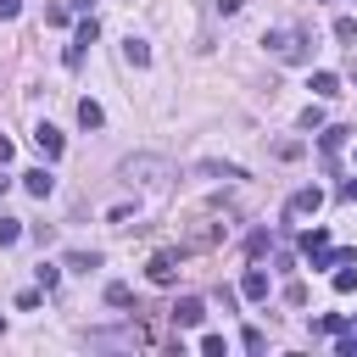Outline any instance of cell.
I'll list each match as a JSON object with an SVG mask.
<instances>
[{"label": "cell", "mask_w": 357, "mask_h": 357, "mask_svg": "<svg viewBox=\"0 0 357 357\" xmlns=\"http://www.w3.org/2000/svg\"><path fill=\"white\" fill-rule=\"evenodd\" d=\"M22 190H28V195H39V201H45V195H50V190H56V173H50V167H28V173H22Z\"/></svg>", "instance_id": "52a82bcc"}, {"label": "cell", "mask_w": 357, "mask_h": 357, "mask_svg": "<svg viewBox=\"0 0 357 357\" xmlns=\"http://www.w3.org/2000/svg\"><path fill=\"white\" fill-rule=\"evenodd\" d=\"M123 61H128V67H151V45L128 33V39H123Z\"/></svg>", "instance_id": "30bf717a"}, {"label": "cell", "mask_w": 357, "mask_h": 357, "mask_svg": "<svg viewBox=\"0 0 357 357\" xmlns=\"http://www.w3.org/2000/svg\"><path fill=\"white\" fill-rule=\"evenodd\" d=\"M346 139H351V128H324V156H335Z\"/></svg>", "instance_id": "d6986e66"}, {"label": "cell", "mask_w": 357, "mask_h": 357, "mask_svg": "<svg viewBox=\"0 0 357 357\" xmlns=\"http://www.w3.org/2000/svg\"><path fill=\"white\" fill-rule=\"evenodd\" d=\"M106 301H112V307H128V284L112 279V284H106Z\"/></svg>", "instance_id": "d4e9b609"}, {"label": "cell", "mask_w": 357, "mask_h": 357, "mask_svg": "<svg viewBox=\"0 0 357 357\" xmlns=\"http://www.w3.org/2000/svg\"><path fill=\"white\" fill-rule=\"evenodd\" d=\"M340 195H346V201H357V178H346V184H340Z\"/></svg>", "instance_id": "836d02e7"}, {"label": "cell", "mask_w": 357, "mask_h": 357, "mask_svg": "<svg viewBox=\"0 0 357 357\" xmlns=\"http://www.w3.org/2000/svg\"><path fill=\"white\" fill-rule=\"evenodd\" d=\"M22 11V0H0V17H17Z\"/></svg>", "instance_id": "d6a6232c"}, {"label": "cell", "mask_w": 357, "mask_h": 357, "mask_svg": "<svg viewBox=\"0 0 357 357\" xmlns=\"http://www.w3.org/2000/svg\"><path fill=\"white\" fill-rule=\"evenodd\" d=\"M117 178H123V184H162V178H173V167H167V156L139 151V156H123V162H117Z\"/></svg>", "instance_id": "6da1fadb"}, {"label": "cell", "mask_w": 357, "mask_h": 357, "mask_svg": "<svg viewBox=\"0 0 357 357\" xmlns=\"http://www.w3.org/2000/svg\"><path fill=\"white\" fill-rule=\"evenodd\" d=\"M318 206H324V190H318V184H307V190L290 195V218H312Z\"/></svg>", "instance_id": "8992f818"}, {"label": "cell", "mask_w": 357, "mask_h": 357, "mask_svg": "<svg viewBox=\"0 0 357 357\" xmlns=\"http://www.w3.org/2000/svg\"><path fill=\"white\" fill-rule=\"evenodd\" d=\"M73 39H78V45H95V39H100V22H95V11L78 22V33H73Z\"/></svg>", "instance_id": "ac0fdd59"}, {"label": "cell", "mask_w": 357, "mask_h": 357, "mask_svg": "<svg viewBox=\"0 0 357 357\" xmlns=\"http://www.w3.org/2000/svg\"><path fill=\"white\" fill-rule=\"evenodd\" d=\"M11 156H17V145H11V139H6V134H0V167H6V162H11Z\"/></svg>", "instance_id": "f546056e"}, {"label": "cell", "mask_w": 357, "mask_h": 357, "mask_svg": "<svg viewBox=\"0 0 357 357\" xmlns=\"http://www.w3.org/2000/svg\"><path fill=\"white\" fill-rule=\"evenodd\" d=\"M84 50H89V45H78V39H73V45L61 50V61H67V67H84Z\"/></svg>", "instance_id": "83f0119b"}, {"label": "cell", "mask_w": 357, "mask_h": 357, "mask_svg": "<svg viewBox=\"0 0 357 357\" xmlns=\"http://www.w3.org/2000/svg\"><path fill=\"white\" fill-rule=\"evenodd\" d=\"M262 45H268V50H273L279 61L301 67V61H307V45H312V39H307L301 28H268V33H262Z\"/></svg>", "instance_id": "7a4b0ae2"}, {"label": "cell", "mask_w": 357, "mask_h": 357, "mask_svg": "<svg viewBox=\"0 0 357 357\" xmlns=\"http://www.w3.org/2000/svg\"><path fill=\"white\" fill-rule=\"evenodd\" d=\"M312 245H329V229H324V223H318V229H307V234H301V251H312Z\"/></svg>", "instance_id": "603a6c76"}, {"label": "cell", "mask_w": 357, "mask_h": 357, "mask_svg": "<svg viewBox=\"0 0 357 357\" xmlns=\"http://www.w3.org/2000/svg\"><path fill=\"white\" fill-rule=\"evenodd\" d=\"M335 39L351 45V39H357V17H335Z\"/></svg>", "instance_id": "ffe728a7"}, {"label": "cell", "mask_w": 357, "mask_h": 357, "mask_svg": "<svg viewBox=\"0 0 357 357\" xmlns=\"http://www.w3.org/2000/svg\"><path fill=\"white\" fill-rule=\"evenodd\" d=\"M33 273H39V290H56V279H61V268H50V262H39Z\"/></svg>", "instance_id": "cb8c5ba5"}, {"label": "cell", "mask_w": 357, "mask_h": 357, "mask_svg": "<svg viewBox=\"0 0 357 357\" xmlns=\"http://www.w3.org/2000/svg\"><path fill=\"white\" fill-rule=\"evenodd\" d=\"M201 173L206 178H245V167H234V162H201Z\"/></svg>", "instance_id": "9a60e30c"}, {"label": "cell", "mask_w": 357, "mask_h": 357, "mask_svg": "<svg viewBox=\"0 0 357 357\" xmlns=\"http://www.w3.org/2000/svg\"><path fill=\"white\" fill-rule=\"evenodd\" d=\"M33 145L45 151V162H56V156L67 151V139H61V128H56V123H39V128H33Z\"/></svg>", "instance_id": "5b68a950"}, {"label": "cell", "mask_w": 357, "mask_h": 357, "mask_svg": "<svg viewBox=\"0 0 357 357\" xmlns=\"http://www.w3.org/2000/svg\"><path fill=\"white\" fill-rule=\"evenodd\" d=\"M312 95H318V100L340 95V73H312Z\"/></svg>", "instance_id": "8fae6325"}, {"label": "cell", "mask_w": 357, "mask_h": 357, "mask_svg": "<svg viewBox=\"0 0 357 357\" xmlns=\"http://www.w3.org/2000/svg\"><path fill=\"white\" fill-rule=\"evenodd\" d=\"M67 11H78V17H89V11H95V0H67Z\"/></svg>", "instance_id": "4dcf8cb0"}, {"label": "cell", "mask_w": 357, "mask_h": 357, "mask_svg": "<svg viewBox=\"0 0 357 357\" xmlns=\"http://www.w3.org/2000/svg\"><path fill=\"white\" fill-rule=\"evenodd\" d=\"M240 6H245V0H218V11H223V17H234Z\"/></svg>", "instance_id": "1f68e13d"}, {"label": "cell", "mask_w": 357, "mask_h": 357, "mask_svg": "<svg viewBox=\"0 0 357 357\" xmlns=\"http://www.w3.org/2000/svg\"><path fill=\"white\" fill-rule=\"evenodd\" d=\"M201 351H206V357H229V340H223V335H201Z\"/></svg>", "instance_id": "44dd1931"}, {"label": "cell", "mask_w": 357, "mask_h": 357, "mask_svg": "<svg viewBox=\"0 0 357 357\" xmlns=\"http://www.w3.org/2000/svg\"><path fill=\"white\" fill-rule=\"evenodd\" d=\"M128 218H134V206H128V201H123V206H112V212H106V223H117V229H123V223H128Z\"/></svg>", "instance_id": "f1b7e54d"}, {"label": "cell", "mask_w": 357, "mask_h": 357, "mask_svg": "<svg viewBox=\"0 0 357 357\" xmlns=\"http://www.w3.org/2000/svg\"><path fill=\"white\" fill-rule=\"evenodd\" d=\"M61 262H67V268H78V273H89V268H100V251H67Z\"/></svg>", "instance_id": "2e32d148"}, {"label": "cell", "mask_w": 357, "mask_h": 357, "mask_svg": "<svg viewBox=\"0 0 357 357\" xmlns=\"http://www.w3.org/2000/svg\"><path fill=\"white\" fill-rule=\"evenodd\" d=\"M145 273H151V284H173L178 279V251H156L145 262Z\"/></svg>", "instance_id": "277c9868"}, {"label": "cell", "mask_w": 357, "mask_h": 357, "mask_svg": "<svg viewBox=\"0 0 357 357\" xmlns=\"http://www.w3.org/2000/svg\"><path fill=\"white\" fill-rule=\"evenodd\" d=\"M22 234H28V229H22V218H6V212H0V251H6V245H17Z\"/></svg>", "instance_id": "5bb4252c"}, {"label": "cell", "mask_w": 357, "mask_h": 357, "mask_svg": "<svg viewBox=\"0 0 357 357\" xmlns=\"http://www.w3.org/2000/svg\"><path fill=\"white\" fill-rule=\"evenodd\" d=\"M301 128H307V134H312V128H324V106H318V100L301 112Z\"/></svg>", "instance_id": "7402d4cb"}, {"label": "cell", "mask_w": 357, "mask_h": 357, "mask_svg": "<svg viewBox=\"0 0 357 357\" xmlns=\"http://www.w3.org/2000/svg\"><path fill=\"white\" fill-rule=\"evenodd\" d=\"M78 123H84V128H100V123H106L100 100H89V95H84V100H78Z\"/></svg>", "instance_id": "7c38bea8"}, {"label": "cell", "mask_w": 357, "mask_h": 357, "mask_svg": "<svg viewBox=\"0 0 357 357\" xmlns=\"http://www.w3.org/2000/svg\"><path fill=\"white\" fill-rule=\"evenodd\" d=\"M346 329V318L340 312H324V318H312V335H340Z\"/></svg>", "instance_id": "e0dca14e"}, {"label": "cell", "mask_w": 357, "mask_h": 357, "mask_svg": "<svg viewBox=\"0 0 357 357\" xmlns=\"http://www.w3.org/2000/svg\"><path fill=\"white\" fill-rule=\"evenodd\" d=\"M201 318H206V307H201V296H184V301L173 307V324H178V329H195Z\"/></svg>", "instance_id": "9c48e42d"}, {"label": "cell", "mask_w": 357, "mask_h": 357, "mask_svg": "<svg viewBox=\"0 0 357 357\" xmlns=\"http://www.w3.org/2000/svg\"><path fill=\"white\" fill-rule=\"evenodd\" d=\"M240 296H245V301H268V268H245Z\"/></svg>", "instance_id": "ba28073f"}, {"label": "cell", "mask_w": 357, "mask_h": 357, "mask_svg": "<svg viewBox=\"0 0 357 357\" xmlns=\"http://www.w3.org/2000/svg\"><path fill=\"white\" fill-rule=\"evenodd\" d=\"M240 346H245V351H268V335H262V329H245Z\"/></svg>", "instance_id": "484cf974"}, {"label": "cell", "mask_w": 357, "mask_h": 357, "mask_svg": "<svg viewBox=\"0 0 357 357\" xmlns=\"http://www.w3.org/2000/svg\"><path fill=\"white\" fill-rule=\"evenodd\" d=\"M151 335L139 329V324H123V329H89L84 335V346H95V351H134V346H145Z\"/></svg>", "instance_id": "3957f363"}, {"label": "cell", "mask_w": 357, "mask_h": 357, "mask_svg": "<svg viewBox=\"0 0 357 357\" xmlns=\"http://www.w3.org/2000/svg\"><path fill=\"white\" fill-rule=\"evenodd\" d=\"M335 290H340V296L357 290V262H335Z\"/></svg>", "instance_id": "4fadbf2b"}, {"label": "cell", "mask_w": 357, "mask_h": 357, "mask_svg": "<svg viewBox=\"0 0 357 357\" xmlns=\"http://www.w3.org/2000/svg\"><path fill=\"white\" fill-rule=\"evenodd\" d=\"M6 190H11V178H6V173H0V195H6Z\"/></svg>", "instance_id": "e575fe53"}, {"label": "cell", "mask_w": 357, "mask_h": 357, "mask_svg": "<svg viewBox=\"0 0 357 357\" xmlns=\"http://www.w3.org/2000/svg\"><path fill=\"white\" fill-rule=\"evenodd\" d=\"M67 17H73V11H67V0H61V6H45V22H50V28H61Z\"/></svg>", "instance_id": "4316f807"}]
</instances>
